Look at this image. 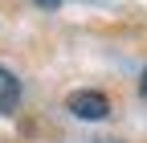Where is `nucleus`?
Segmentation results:
<instances>
[{"instance_id":"nucleus-1","label":"nucleus","mask_w":147,"mask_h":143,"mask_svg":"<svg viewBox=\"0 0 147 143\" xmlns=\"http://www.w3.org/2000/svg\"><path fill=\"white\" fill-rule=\"evenodd\" d=\"M69 111L78 115V119H106L110 115V102H106V94H98V90H78V94H69Z\"/></svg>"},{"instance_id":"nucleus-2","label":"nucleus","mask_w":147,"mask_h":143,"mask_svg":"<svg viewBox=\"0 0 147 143\" xmlns=\"http://www.w3.org/2000/svg\"><path fill=\"white\" fill-rule=\"evenodd\" d=\"M16 102H21V82H16L4 65H0V111H4V115L16 111Z\"/></svg>"},{"instance_id":"nucleus-3","label":"nucleus","mask_w":147,"mask_h":143,"mask_svg":"<svg viewBox=\"0 0 147 143\" xmlns=\"http://www.w3.org/2000/svg\"><path fill=\"white\" fill-rule=\"evenodd\" d=\"M37 4H41V8H57L61 0H37Z\"/></svg>"},{"instance_id":"nucleus-4","label":"nucleus","mask_w":147,"mask_h":143,"mask_svg":"<svg viewBox=\"0 0 147 143\" xmlns=\"http://www.w3.org/2000/svg\"><path fill=\"white\" fill-rule=\"evenodd\" d=\"M139 86H143V94H147V69H143V82H139Z\"/></svg>"}]
</instances>
